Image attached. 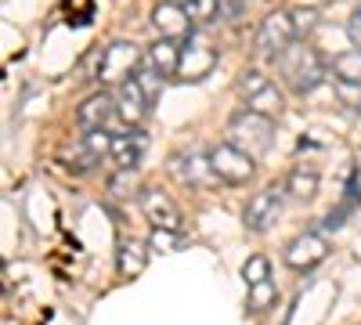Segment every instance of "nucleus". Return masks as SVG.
Masks as SVG:
<instances>
[{"label": "nucleus", "mask_w": 361, "mask_h": 325, "mask_svg": "<svg viewBox=\"0 0 361 325\" xmlns=\"http://www.w3.org/2000/svg\"><path fill=\"white\" fill-rule=\"evenodd\" d=\"M141 214L145 221L159 228V231H185V214H180V206L163 192V188H141Z\"/></svg>", "instance_id": "1a4fd4ad"}, {"label": "nucleus", "mask_w": 361, "mask_h": 325, "mask_svg": "<svg viewBox=\"0 0 361 325\" xmlns=\"http://www.w3.org/2000/svg\"><path fill=\"white\" fill-rule=\"evenodd\" d=\"M286 192L293 199H314L318 195V166H311V163L293 166L286 177Z\"/></svg>", "instance_id": "6ab92c4d"}, {"label": "nucleus", "mask_w": 361, "mask_h": 325, "mask_svg": "<svg viewBox=\"0 0 361 325\" xmlns=\"http://www.w3.org/2000/svg\"><path fill=\"white\" fill-rule=\"evenodd\" d=\"M293 40H300V29H296L293 11H271V15L260 22V29H257L253 47H257L264 58H279Z\"/></svg>", "instance_id": "0eeeda50"}, {"label": "nucleus", "mask_w": 361, "mask_h": 325, "mask_svg": "<svg viewBox=\"0 0 361 325\" xmlns=\"http://www.w3.org/2000/svg\"><path fill=\"white\" fill-rule=\"evenodd\" d=\"M347 33H350V40L361 47V8H354V15H350V22H347Z\"/></svg>", "instance_id": "a878e982"}, {"label": "nucleus", "mask_w": 361, "mask_h": 325, "mask_svg": "<svg viewBox=\"0 0 361 325\" xmlns=\"http://www.w3.org/2000/svg\"><path fill=\"white\" fill-rule=\"evenodd\" d=\"M145 149H148V137L141 134V127H127L123 134H112L109 159L116 163V170H137Z\"/></svg>", "instance_id": "4468645a"}, {"label": "nucleus", "mask_w": 361, "mask_h": 325, "mask_svg": "<svg viewBox=\"0 0 361 325\" xmlns=\"http://www.w3.org/2000/svg\"><path fill=\"white\" fill-rule=\"evenodd\" d=\"M282 257H286V264L293 271H311L329 257V243H325V235H318V231H304V235H296V239L286 246Z\"/></svg>", "instance_id": "9b49d317"}, {"label": "nucleus", "mask_w": 361, "mask_h": 325, "mask_svg": "<svg viewBox=\"0 0 361 325\" xmlns=\"http://www.w3.org/2000/svg\"><path fill=\"white\" fill-rule=\"evenodd\" d=\"M134 80H137V87H141V91L148 94V102H156V98H159V91H163V83H166L159 73H152V69H148L145 62H141V69H137V76H134Z\"/></svg>", "instance_id": "4be33fe9"}, {"label": "nucleus", "mask_w": 361, "mask_h": 325, "mask_svg": "<svg viewBox=\"0 0 361 325\" xmlns=\"http://www.w3.org/2000/svg\"><path fill=\"white\" fill-rule=\"evenodd\" d=\"M275 300H279L275 278H267V282H257V286H250V311H253V314H264V311H271V307H275Z\"/></svg>", "instance_id": "aec40b11"}, {"label": "nucleus", "mask_w": 361, "mask_h": 325, "mask_svg": "<svg viewBox=\"0 0 361 325\" xmlns=\"http://www.w3.org/2000/svg\"><path fill=\"white\" fill-rule=\"evenodd\" d=\"M293 18H296V29H300V33H304V29H311L314 25V18H318V11H293Z\"/></svg>", "instance_id": "bb28decb"}, {"label": "nucleus", "mask_w": 361, "mask_h": 325, "mask_svg": "<svg viewBox=\"0 0 361 325\" xmlns=\"http://www.w3.org/2000/svg\"><path fill=\"white\" fill-rule=\"evenodd\" d=\"M180 40H156L152 47L145 51V66L159 73L163 80H177V69H180Z\"/></svg>", "instance_id": "dca6fc26"}, {"label": "nucleus", "mask_w": 361, "mask_h": 325, "mask_svg": "<svg viewBox=\"0 0 361 325\" xmlns=\"http://www.w3.org/2000/svg\"><path fill=\"white\" fill-rule=\"evenodd\" d=\"M112 116H116V94H109L105 87H102V91H94L90 98L80 102V109H76V123H80L83 130H105Z\"/></svg>", "instance_id": "ddd939ff"}, {"label": "nucleus", "mask_w": 361, "mask_h": 325, "mask_svg": "<svg viewBox=\"0 0 361 325\" xmlns=\"http://www.w3.org/2000/svg\"><path fill=\"white\" fill-rule=\"evenodd\" d=\"M275 69H279V80L289 87L293 94H311L322 87V80L329 76V66L322 62V54L304 44V40H293L279 58H275Z\"/></svg>", "instance_id": "f257e3e1"}, {"label": "nucleus", "mask_w": 361, "mask_h": 325, "mask_svg": "<svg viewBox=\"0 0 361 325\" xmlns=\"http://www.w3.org/2000/svg\"><path fill=\"white\" fill-rule=\"evenodd\" d=\"M148 105H152V102H148V94L137 87V80L116 87V116L127 127H141L148 120Z\"/></svg>", "instance_id": "2eb2a0df"}, {"label": "nucleus", "mask_w": 361, "mask_h": 325, "mask_svg": "<svg viewBox=\"0 0 361 325\" xmlns=\"http://www.w3.org/2000/svg\"><path fill=\"white\" fill-rule=\"evenodd\" d=\"M177 235L180 231H152V239H148V246H152V250H163V253H170L173 246H177Z\"/></svg>", "instance_id": "b1692460"}, {"label": "nucleus", "mask_w": 361, "mask_h": 325, "mask_svg": "<svg viewBox=\"0 0 361 325\" xmlns=\"http://www.w3.org/2000/svg\"><path fill=\"white\" fill-rule=\"evenodd\" d=\"M243 278H246V289L250 286H257V282H267L271 278V260L267 257H250L246 264H243Z\"/></svg>", "instance_id": "412c9836"}, {"label": "nucleus", "mask_w": 361, "mask_h": 325, "mask_svg": "<svg viewBox=\"0 0 361 325\" xmlns=\"http://www.w3.org/2000/svg\"><path fill=\"white\" fill-rule=\"evenodd\" d=\"M357 109H361V105H357Z\"/></svg>", "instance_id": "cd10ccee"}, {"label": "nucleus", "mask_w": 361, "mask_h": 325, "mask_svg": "<svg viewBox=\"0 0 361 325\" xmlns=\"http://www.w3.org/2000/svg\"><path fill=\"white\" fill-rule=\"evenodd\" d=\"M228 141L257 159V156L271 152V145H275V120L253 112V109H243L228 120Z\"/></svg>", "instance_id": "f03ea898"}, {"label": "nucleus", "mask_w": 361, "mask_h": 325, "mask_svg": "<svg viewBox=\"0 0 361 325\" xmlns=\"http://www.w3.org/2000/svg\"><path fill=\"white\" fill-rule=\"evenodd\" d=\"M329 76H333L336 83H343V87H361V47L333 54V62H329Z\"/></svg>", "instance_id": "a211bd4d"}, {"label": "nucleus", "mask_w": 361, "mask_h": 325, "mask_svg": "<svg viewBox=\"0 0 361 325\" xmlns=\"http://www.w3.org/2000/svg\"><path fill=\"white\" fill-rule=\"evenodd\" d=\"M148 243H141V239H123L119 243V250H116V271H119V278H137L145 268H148Z\"/></svg>", "instance_id": "f3484780"}, {"label": "nucleus", "mask_w": 361, "mask_h": 325, "mask_svg": "<svg viewBox=\"0 0 361 325\" xmlns=\"http://www.w3.org/2000/svg\"><path fill=\"white\" fill-rule=\"evenodd\" d=\"M170 173L177 177L180 185H188V188H202V185H209L217 177L214 166H209V152H195V149L173 152L170 156Z\"/></svg>", "instance_id": "f8f14e48"}, {"label": "nucleus", "mask_w": 361, "mask_h": 325, "mask_svg": "<svg viewBox=\"0 0 361 325\" xmlns=\"http://www.w3.org/2000/svg\"><path fill=\"white\" fill-rule=\"evenodd\" d=\"M238 15H243V0H217V18L235 22Z\"/></svg>", "instance_id": "393cba45"}, {"label": "nucleus", "mask_w": 361, "mask_h": 325, "mask_svg": "<svg viewBox=\"0 0 361 325\" xmlns=\"http://www.w3.org/2000/svg\"><path fill=\"white\" fill-rule=\"evenodd\" d=\"M180 8H185L195 22H209V18H217V0H177Z\"/></svg>", "instance_id": "5701e85b"}, {"label": "nucleus", "mask_w": 361, "mask_h": 325, "mask_svg": "<svg viewBox=\"0 0 361 325\" xmlns=\"http://www.w3.org/2000/svg\"><path fill=\"white\" fill-rule=\"evenodd\" d=\"M217 62H221L217 44L209 40L206 33H192V37L185 40V47H180L177 80H180V83H199V80H206L209 73L217 69Z\"/></svg>", "instance_id": "39448f33"}, {"label": "nucleus", "mask_w": 361, "mask_h": 325, "mask_svg": "<svg viewBox=\"0 0 361 325\" xmlns=\"http://www.w3.org/2000/svg\"><path fill=\"white\" fill-rule=\"evenodd\" d=\"M145 62V54L137 51V44H127V40H116L109 44L102 54H98V66H94V80L102 87H123L137 76Z\"/></svg>", "instance_id": "7ed1b4c3"}, {"label": "nucleus", "mask_w": 361, "mask_h": 325, "mask_svg": "<svg viewBox=\"0 0 361 325\" xmlns=\"http://www.w3.org/2000/svg\"><path fill=\"white\" fill-rule=\"evenodd\" d=\"M235 91H238V98L246 102V109H253V112H260V116H282V109H286V94L279 91V83L271 80V76H264L260 69H246V73H238V80H235Z\"/></svg>", "instance_id": "20e7f679"}, {"label": "nucleus", "mask_w": 361, "mask_h": 325, "mask_svg": "<svg viewBox=\"0 0 361 325\" xmlns=\"http://www.w3.org/2000/svg\"><path fill=\"white\" fill-rule=\"evenodd\" d=\"M209 166H214L217 181L224 185H250L257 177V159L243 149H235L231 141H221L209 149Z\"/></svg>", "instance_id": "423d86ee"}, {"label": "nucleus", "mask_w": 361, "mask_h": 325, "mask_svg": "<svg viewBox=\"0 0 361 325\" xmlns=\"http://www.w3.org/2000/svg\"><path fill=\"white\" fill-rule=\"evenodd\" d=\"M282 206H286V188H264L257 192L250 202H246V214H243V224L246 231L253 235H264L267 228H275V221L282 217Z\"/></svg>", "instance_id": "6e6552de"}, {"label": "nucleus", "mask_w": 361, "mask_h": 325, "mask_svg": "<svg viewBox=\"0 0 361 325\" xmlns=\"http://www.w3.org/2000/svg\"><path fill=\"white\" fill-rule=\"evenodd\" d=\"M152 29L159 33V40H180L185 44L195 33V18L177 4V0H159L152 8Z\"/></svg>", "instance_id": "9d476101"}]
</instances>
